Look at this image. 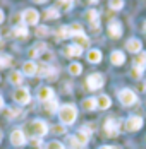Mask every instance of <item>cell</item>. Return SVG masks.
Wrapping results in <instances>:
<instances>
[{"label":"cell","mask_w":146,"mask_h":149,"mask_svg":"<svg viewBox=\"0 0 146 149\" xmlns=\"http://www.w3.org/2000/svg\"><path fill=\"white\" fill-rule=\"evenodd\" d=\"M57 36H58V38H67V36H71V29H69V28H65V26H62V28H58Z\"/></svg>","instance_id":"30"},{"label":"cell","mask_w":146,"mask_h":149,"mask_svg":"<svg viewBox=\"0 0 146 149\" xmlns=\"http://www.w3.org/2000/svg\"><path fill=\"white\" fill-rule=\"evenodd\" d=\"M58 7H62L64 10H71L72 9V0H58Z\"/></svg>","instance_id":"32"},{"label":"cell","mask_w":146,"mask_h":149,"mask_svg":"<svg viewBox=\"0 0 146 149\" xmlns=\"http://www.w3.org/2000/svg\"><path fill=\"white\" fill-rule=\"evenodd\" d=\"M12 63V58L9 55H0V67H9Z\"/></svg>","instance_id":"33"},{"label":"cell","mask_w":146,"mask_h":149,"mask_svg":"<svg viewBox=\"0 0 146 149\" xmlns=\"http://www.w3.org/2000/svg\"><path fill=\"white\" fill-rule=\"evenodd\" d=\"M14 100L15 103L19 104H28L31 101V94H29V91L26 88H17L14 91Z\"/></svg>","instance_id":"6"},{"label":"cell","mask_w":146,"mask_h":149,"mask_svg":"<svg viewBox=\"0 0 146 149\" xmlns=\"http://www.w3.org/2000/svg\"><path fill=\"white\" fill-rule=\"evenodd\" d=\"M34 2H36V3H45L46 0H34Z\"/></svg>","instance_id":"45"},{"label":"cell","mask_w":146,"mask_h":149,"mask_svg":"<svg viewBox=\"0 0 146 149\" xmlns=\"http://www.w3.org/2000/svg\"><path fill=\"white\" fill-rule=\"evenodd\" d=\"M110 104H112V100L107 94H102L96 98V108L98 110H107V108H110Z\"/></svg>","instance_id":"13"},{"label":"cell","mask_w":146,"mask_h":149,"mask_svg":"<svg viewBox=\"0 0 146 149\" xmlns=\"http://www.w3.org/2000/svg\"><path fill=\"white\" fill-rule=\"evenodd\" d=\"M26 130H28L29 135H33V137H43V135L48 134V125L45 123L43 120H34V122L28 123Z\"/></svg>","instance_id":"2"},{"label":"cell","mask_w":146,"mask_h":149,"mask_svg":"<svg viewBox=\"0 0 146 149\" xmlns=\"http://www.w3.org/2000/svg\"><path fill=\"white\" fill-rule=\"evenodd\" d=\"M58 117L64 125H72L76 122V117H77V110L74 104H64L58 108Z\"/></svg>","instance_id":"1"},{"label":"cell","mask_w":146,"mask_h":149,"mask_svg":"<svg viewBox=\"0 0 146 149\" xmlns=\"http://www.w3.org/2000/svg\"><path fill=\"white\" fill-rule=\"evenodd\" d=\"M22 21H24V24H28V26H34V24H38V21H40V14H38L34 9H26V10L22 12Z\"/></svg>","instance_id":"7"},{"label":"cell","mask_w":146,"mask_h":149,"mask_svg":"<svg viewBox=\"0 0 146 149\" xmlns=\"http://www.w3.org/2000/svg\"><path fill=\"white\" fill-rule=\"evenodd\" d=\"M45 149H65V148H64V144H60L58 141H50V142L45 146Z\"/></svg>","instance_id":"31"},{"label":"cell","mask_w":146,"mask_h":149,"mask_svg":"<svg viewBox=\"0 0 146 149\" xmlns=\"http://www.w3.org/2000/svg\"><path fill=\"white\" fill-rule=\"evenodd\" d=\"M74 45H77V46H81V48H84V46L89 45V40H88V36L84 34V33H81V34H76L74 36Z\"/></svg>","instance_id":"20"},{"label":"cell","mask_w":146,"mask_h":149,"mask_svg":"<svg viewBox=\"0 0 146 149\" xmlns=\"http://www.w3.org/2000/svg\"><path fill=\"white\" fill-rule=\"evenodd\" d=\"M69 142H71V148H72V149H79V148H81V146L77 144V141H76V137H74V135H72V137H69Z\"/></svg>","instance_id":"40"},{"label":"cell","mask_w":146,"mask_h":149,"mask_svg":"<svg viewBox=\"0 0 146 149\" xmlns=\"http://www.w3.org/2000/svg\"><path fill=\"white\" fill-rule=\"evenodd\" d=\"M110 60H112V63H114V65H122V63L126 62V55H124L122 52L115 50V52H112V55H110Z\"/></svg>","instance_id":"16"},{"label":"cell","mask_w":146,"mask_h":149,"mask_svg":"<svg viewBox=\"0 0 146 149\" xmlns=\"http://www.w3.org/2000/svg\"><path fill=\"white\" fill-rule=\"evenodd\" d=\"M64 53H65L67 57H79V55L83 53V48L77 46V45H69V46H65Z\"/></svg>","instance_id":"15"},{"label":"cell","mask_w":146,"mask_h":149,"mask_svg":"<svg viewBox=\"0 0 146 149\" xmlns=\"http://www.w3.org/2000/svg\"><path fill=\"white\" fill-rule=\"evenodd\" d=\"M43 108H45V111L46 113H55V111H58V103H57V100L53 98V100H50V101H45L43 104Z\"/></svg>","instance_id":"18"},{"label":"cell","mask_w":146,"mask_h":149,"mask_svg":"<svg viewBox=\"0 0 146 149\" xmlns=\"http://www.w3.org/2000/svg\"><path fill=\"white\" fill-rule=\"evenodd\" d=\"M83 2H84V3H96L98 0H83Z\"/></svg>","instance_id":"41"},{"label":"cell","mask_w":146,"mask_h":149,"mask_svg":"<svg viewBox=\"0 0 146 149\" xmlns=\"http://www.w3.org/2000/svg\"><path fill=\"white\" fill-rule=\"evenodd\" d=\"M50 132H53V134H64L65 127L64 125H53V127H50Z\"/></svg>","instance_id":"36"},{"label":"cell","mask_w":146,"mask_h":149,"mask_svg":"<svg viewBox=\"0 0 146 149\" xmlns=\"http://www.w3.org/2000/svg\"><path fill=\"white\" fill-rule=\"evenodd\" d=\"M9 81H11L12 84H21V82H22V72H17V70L11 72V75H9Z\"/></svg>","instance_id":"26"},{"label":"cell","mask_w":146,"mask_h":149,"mask_svg":"<svg viewBox=\"0 0 146 149\" xmlns=\"http://www.w3.org/2000/svg\"><path fill=\"white\" fill-rule=\"evenodd\" d=\"M108 34H110L112 38H119V36H122V24L117 22V21L110 22V24H108Z\"/></svg>","instance_id":"12"},{"label":"cell","mask_w":146,"mask_h":149,"mask_svg":"<svg viewBox=\"0 0 146 149\" xmlns=\"http://www.w3.org/2000/svg\"><path fill=\"white\" fill-rule=\"evenodd\" d=\"M122 7H124V0H110V9L119 10V9H122Z\"/></svg>","instance_id":"34"},{"label":"cell","mask_w":146,"mask_h":149,"mask_svg":"<svg viewBox=\"0 0 146 149\" xmlns=\"http://www.w3.org/2000/svg\"><path fill=\"white\" fill-rule=\"evenodd\" d=\"M36 69H38V65L34 62H24L22 63V74H26V75H34L36 74Z\"/></svg>","instance_id":"17"},{"label":"cell","mask_w":146,"mask_h":149,"mask_svg":"<svg viewBox=\"0 0 146 149\" xmlns=\"http://www.w3.org/2000/svg\"><path fill=\"white\" fill-rule=\"evenodd\" d=\"M119 100H120V103L124 104V106H131L138 101V96H136V93L132 89H122L119 93Z\"/></svg>","instance_id":"3"},{"label":"cell","mask_w":146,"mask_h":149,"mask_svg":"<svg viewBox=\"0 0 146 149\" xmlns=\"http://www.w3.org/2000/svg\"><path fill=\"white\" fill-rule=\"evenodd\" d=\"M134 67H139V69H145L146 67V53L139 52L138 57L134 58Z\"/></svg>","instance_id":"23"},{"label":"cell","mask_w":146,"mask_h":149,"mask_svg":"<svg viewBox=\"0 0 146 149\" xmlns=\"http://www.w3.org/2000/svg\"><path fill=\"white\" fill-rule=\"evenodd\" d=\"M141 74H143V69H139V67H132V77H134V79L141 77Z\"/></svg>","instance_id":"39"},{"label":"cell","mask_w":146,"mask_h":149,"mask_svg":"<svg viewBox=\"0 0 146 149\" xmlns=\"http://www.w3.org/2000/svg\"><path fill=\"white\" fill-rule=\"evenodd\" d=\"M45 17L46 19H57V17H60V12H58L55 7H52V9H46L45 10Z\"/></svg>","instance_id":"27"},{"label":"cell","mask_w":146,"mask_h":149,"mask_svg":"<svg viewBox=\"0 0 146 149\" xmlns=\"http://www.w3.org/2000/svg\"><path fill=\"white\" fill-rule=\"evenodd\" d=\"M83 108H84L86 111H93V110L96 108V98H86V100L83 101Z\"/></svg>","instance_id":"24"},{"label":"cell","mask_w":146,"mask_h":149,"mask_svg":"<svg viewBox=\"0 0 146 149\" xmlns=\"http://www.w3.org/2000/svg\"><path fill=\"white\" fill-rule=\"evenodd\" d=\"M45 50H46V45L45 43H36V45L29 50V57H40Z\"/></svg>","instance_id":"19"},{"label":"cell","mask_w":146,"mask_h":149,"mask_svg":"<svg viewBox=\"0 0 146 149\" xmlns=\"http://www.w3.org/2000/svg\"><path fill=\"white\" fill-rule=\"evenodd\" d=\"M86 84H88V88H89L91 91L100 89L103 84H105V79H103L102 74H91V75H88Z\"/></svg>","instance_id":"5"},{"label":"cell","mask_w":146,"mask_h":149,"mask_svg":"<svg viewBox=\"0 0 146 149\" xmlns=\"http://www.w3.org/2000/svg\"><path fill=\"white\" fill-rule=\"evenodd\" d=\"M88 60H89V63H98L102 60V52L100 50H89L88 52Z\"/></svg>","instance_id":"21"},{"label":"cell","mask_w":146,"mask_h":149,"mask_svg":"<svg viewBox=\"0 0 146 149\" xmlns=\"http://www.w3.org/2000/svg\"><path fill=\"white\" fill-rule=\"evenodd\" d=\"M69 72L72 75H79L83 72V67H81V63H71L69 65Z\"/></svg>","instance_id":"28"},{"label":"cell","mask_w":146,"mask_h":149,"mask_svg":"<svg viewBox=\"0 0 146 149\" xmlns=\"http://www.w3.org/2000/svg\"><path fill=\"white\" fill-rule=\"evenodd\" d=\"M50 31H48V28L46 26H40V28H36V34L38 36H46Z\"/></svg>","instance_id":"37"},{"label":"cell","mask_w":146,"mask_h":149,"mask_svg":"<svg viewBox=\"0 0 146 149\" xmlns=\"http://www.w3.org/2000/svg\"><path fill=\"white\" fill-rule=\"evenodd\" d=\"M0 22H4V12L0 10Z\"/></svg>","instance_id":"43"},{"label":"cell","mask_w":146,"mask_h":149,"mask_svg":"<svg viewBox=\"0 0 146 149\" xmlns=\"http://www.w3.org/2000/svg\"><path fill=\"white\" fill-rule=\"evenodd\" d=\"M21 115V110L19 108H9L7 110V117L9 118H15V117H19Z\"/></svg>","instance_id":"35"},{"label":"cell","mask_w":146,"mask_h":149,"mask_svg":"<svg viewBox=\"0 0 146 149\" xmlns=\"http://www.w3.org/2000/svg\"><path fill=\"white\" fill-rule=\"evenodd\" d=\"M81 130H84V132L89 135V134H93V132H95V125H93V123H86V127H83Z\"/></svg>","instance_id":"38"},{"label":"cell","mask_w":146,"mask_h":149,"mask_svg":"<svg viewBox=\"0 0 146 149\" xmlns=\"http://www.w3.org/2000/svg\"><path fill=\"white\" fill-rule=\"evenodd\" d=\"M120 132V120L117 118H108L105 122V134L110 137H115Z\"/></svg>","instance_id":"4"},{"label":"cell","mask_w":146,"mask_h":149,"mask_svg":"<svg viewBox=\"0 0 146 149\" xmlns=\"http://www.w3.org/2000/svg\"><path fill=\"white\" fill-rule=\"evenodd\" d=\"M11 142H12V146H15V148H22L26 144V134L22 130H14L11 134Z\"/></svg>","instance_id":"9"},{"label":"cell","mask_w":146,"mask_h":149,"mask_svg":"<svg viewBox=\"0 0 146 149\" xmlns=\"http://www.w3.org/2000/svg\"><path fill=\"white\" fill-rule=\"evenodd\" d=\"M126 48H127L131 53H139L141 48H143V43H141L139 40H129V41L126 43Z\"/></svg>","instance_id":"14"},{"label":"cell","mask_w":146,"mask_h":149,"mask_svg":"<svg viewBox=\"0 0 146 149\" xmlns=\"http://www.w3.org/2000/svg\"><path fill=\"white\" fill-rule=\"evenodd\" d=\"M0 141H2V130H0Z\"/></svg>","instance_id":"46"},{"label":"cell","mask_w":146,"mask_h":149,"mask_svg":"<svg viewBox=\"0 0 146 149\" xmlns=\"http://www.w3.org/2000/svg\"><path fill=\"white\" fill-rule=\"evenodd\" d=\"M143 127V118L141 117H138V115H132L127 118L126 122V129L129 130V132H136V130H139Z\"/></svg>","instance_id":"8"},{"label":"cell","mask_w":146,"mask_h":149,"mask_svg":"<svg viewBox=\"0 0 146 149\" xmlns=\"http://www.w3.org/2000/svg\"><path fill=\"white\" fill-rule=\"evenodd\" d=\"M100 149H115V148H112V146H102Z\"/></svg>","instance_id":"42"},{"label":"cell","mask_w":146,"mask_h":149,"mask_svg":"<svg viewBox=\"0 0 146 149\" xmlns=\"http://www.w3.org/2000/svg\"><path fill=\"white\" fill-rule=\"evenodd\" d=\"M86 19H88V22L93 26V31H98L100 29V15H98V12L96 10H88L86 12Z\"/></svg>","instance_id":"10"},{"label":"cell","mask_w":146,"mask_h":149,"mask_svg":"<svg viewBox=\"0 0 146 149\" xmlns=\"http://www.w3.org/2000/svg\"><path fill=\"white\" fill-rule=\"evenodd\" d=\"M74 137H76V141H77V144H79L81 148H83V146H86V144H88V139H89V135H88L84 130H79V132L74 135Z\"/></svg>","instance_id":"22"},{"label":"cell","mask_w":146,"mask_h":149,"mask_svg":"<svg viewBox=\"0 0 146 149\" xmlns=\"http://www.w3.org/2000/svg\"><path fill=\"white\" fill-rule=\"evenodd\" d=\"M2 106H4V98L0 96V108H2Z\"/></svg>","instance_id":"44"},{"label":"cell","mask_w":146,"mask_h":149,"mask_svg":"<svg viewBox=\"0 0 146 149\" xmlns=\"http://www.w3.org/2000/svg\"><path fill=\"white\" fill-rule=\"evenodd\" d=\"M145 33H146V22H145Z\"/></svg>","instance_id":"47"},{"label":"cell","mask_w":146,"mask_h":149,"mask_svg":"<svg viewBox=\"0 0 146 149\" xmlns=\"http://www.w3.org/2000/svg\"><path fill=\"white\" fill-rule=\"evenodd\" d=\"M14 36H17V38H26L28 36V28L26 26H15L14 28Z\"/></svg>","instance_id":"25"},{"label":"cell","mask_w":146,"mask_h":149,"mask_svg":"<svg viewBox=\"0 0 146 149\" xmlns=\"http://www.w3.org/2000/svg\"><path fill=\"white\" fill-rule=\"evenodd\" d=\"M38 100L40 101H50V100H53V89L50 88V86H43V88H40L38 89Z\"/></svg>","instance_id":"11"},{"label":"cell","mask_w":146,"mask_h":149,"mask_svg":"<svg viewBox=\"0 0 146 149\" xmlns=\"http://www.w3.org/2000/svg\"><path fill=\"white\" fill-rule=\"evenodd\" d=\"M69 29H71V36H76V34H81L83 33V26L77 24V22H74V24L69 26Z\"/></svg>","instance_id":"29"}]
</instances>
